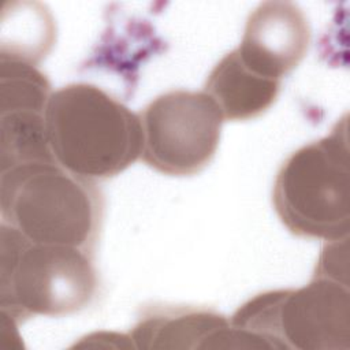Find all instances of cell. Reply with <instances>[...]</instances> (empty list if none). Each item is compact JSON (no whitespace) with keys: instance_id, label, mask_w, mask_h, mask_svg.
Listing matches in <instances>:
<instances>
[{"instance_id":"obj_1","label":"cell","mask_w":350,"mask_h":350,"mask_svg":"<svg viewBox=\"0 0 350 350\" xmlns=\"http://www.w3.org/2000/svg\"><path fill=\"white\" fill-rule=\"evenodd\" d=\"M45 123L56 163L83 179L113 178L141 157L139 115L96 85L78 82L52 92Z\"/></svg>"},{"instance_id":"obj_2","label":"cell","mask_w":350,"mask_h":350,"mask_svg":"<svg viewBox=\"0 0 350 350\" xmlns=\"http://www.w3.org/2000/svg\"><path fill=\"white\" fill-rule=\"evenodd\" d=\"M1 223L31 242L79 247L93 254L104 200L93 180L56 161H27L1 170Z\"/></svg>"},{"instance_id":"obj_3","label":"cell","mask_w":350,"mask_h":350,"mask_svg":"<svg viewBox=\"0 0 350 350\" xmlns=\"http://www.w3.org/2000/svg\"><path fill=\"white\" fill-rule=\"evenodd\" d=\"M98 294L93 254L74 246L36 243L1 223L0 306L18 324L88 308Z\"/></svg>"},{"instance_id":"obj_4","label":"cell","mask_w":350,"mask_h":350,"mask_svg":"<svg viewBox=\"0 0 350 350\" xmlns=\"http://www.w3.org/2000/svg\"><path fill=\"white\" fill-rule=\"evenodd\" d=\"M272 204L284 227L301 238L338 241L350 231L347 115L331 133L293 152L280 165Z\"/></svg>"},{"instance_id":"obj_5","label":"cell","mask_w":350,"mask_h":350,"mask_svg":"<svg viewBox=\"0 0 350 350\" xmlns=\"http://www.w3.org/2000/svg\"><path fill=\"white\" fill-rule=\"evenodd\" d=\"M230 324L256 349L349 350V283L313 275L304 287L260 293L235 310Z\"/></svg>"},{"instance_id":"obj_6","label":"cell","mask_w":350,"mask_h":350,"mask_svg":"<svg viewBox=\"0 0 350 350\" xmlns=\"http://www.w3.org/2000/svg\"><path fill=\"white\" fill-rule=\"evenodd\" d=\"M142 126V161L170 176H191L213 159L223 116L204 92L171 90L138 113Z\"/></svg>"},{"instance_id":"obj_7","label":"cell","mask_w":350,"mask_h":350,"mask_svg":"<svg viewBox=\"0 0 350 350\" xmlns=\"http://www.w3.org/2000/svg\"><path fill=\"white\" fill-rule=\"evenodd\" d=\"M51 94L46 75L36 66L0 59L1 170L27 161H56L45 123Z\"/></svg>"},{"instance_id":"obj_8","label":"cell","mask_w":350,"mask_h":350,"mask_svg":"<svg viewBox=\"0 0 350 350\" xmlns=\"http://www.w3.org/2000/svg\"><path fill=\"white\" fill-rule=\"evenodd\" d=\"M310 37L308 18L297 4L264 1L249 14L237 51L249 68L280 81L302 62Z\"/></svg>"},{"instance_id":"obj_9","label":"cell","mask_w":350,"mask_h":350,"mask_svg":"<svg viewBox=\"0 0 350 350\" xmlns=\"http://www.w3.org/2000/svg\"><path fill=\"white\" fill-rule=\"evenodd\" d=\"M135 349H232L230 320L211 309L186 305L145 308L129 334Z\"/></svg>"},{"instance_id":"obj_10","label":"cell","mask_w":350,"mask_h":350,"mask_svg":"<svg viewBox=\"0 0 350 350\" xmlns=\"http://www.w3.org/2000/svg\"><path fill=\"white\" fill-rule=\"evenodd\" d=\"M280 86V81L249 68L234 49L212 68L202 92L217 105L224 122H242L267 112L276 101Z\"/></svg>"},{"instance_id":"obj_11","label":"cell","mask_w":350,"mask_h":350,"mask_svg":"<svg viewBox=\"0 0 350 350\" xmlns=\"http://www.w3.org/2000/svg\"><path fill=\"white\" fill-rule=\"evenodd\" d=\"M56 25L42 4L33 3L30 10L11 12V41L1 48L0 59L19 60L36 66L52 49Z\"/></svg>"}]
</instances>
